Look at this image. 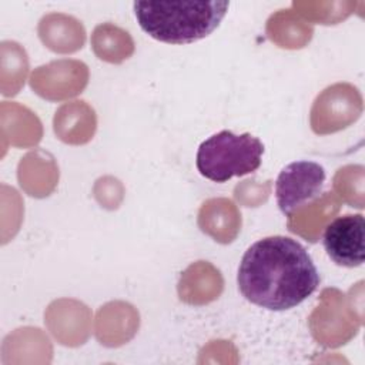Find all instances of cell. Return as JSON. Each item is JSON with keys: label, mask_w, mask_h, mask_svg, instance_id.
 <instances>
[{"label": "cell", "mask_w": 365, "mask_h": 365, "mask_svg": "<svg viewBox=\"0 0 365 365\" xmlns=\"http://www.w3.org/2000/svg\"><path fill=\"white\" fill-rule=\"evenodd\" d=\"M237 282L251 304L284 311L299 305L317 289L319 274L297 240L272 235L258 240L245 251Z\"/></svg>", "instance_id": "cell-1"}, {"label": "cell", "mask_w": 365, "mask_h": 365, "mask_svg": "<svg viewBox=\"0 0 365 365\" xmlns=\"http://www.w3.org/2000/svg\"><path fill=\"white\" fill-rule=\"evenodd\" d=\"M228 1H134L140 27L154 40L190 44L211 34L225 17Z\"/></svg>", "instance_id": "cell-2"}, {"label": "cell", "mask_w": 365, "mask_h": 365, "mask_svg": "<svg viewBox=\"0 0 365 365\" xmlns=\"http://www.w3.org/2000/svg\"><path fill=\"white\" fill-rule=\"evenodd\" d=\"M262 153L264 144L252 134L222 130L200 144L195 164L202 177L214 182H225L232 177L257 171Z\"/></svg>", "instance_id": "cell-3"}, {"label": "cell", "mask_w": 365, "mask_h": 365, "mask_svg": "<svg viewBox=\"0 0 365 365\" xmlns=\"http://www.w3.org/2000/svg\"><path fill=\"white\" fill-rule=\"evenodd\" d=\"M325 182V170L314 161H294L285 165L275 182L277 204L284 215H291L305 202L317 198Z\"/></svg>", "instance_id": "cell-4"}, {"label": "cell", "mask_w": 365, "mask_h": 365, "mask_svg": "<svg viewBox=\"0 0 365 365\" xmlns=\"http://www.w3.org/2000/svg\"><path fill=\"white\" fill-rule=\"evenodd\" d=\"M328 257L341 267H359L365 258V220L362 214H345L332 220L322 235Z\"/></svg>", "instance_id": "cell-5"}]
</instances>
